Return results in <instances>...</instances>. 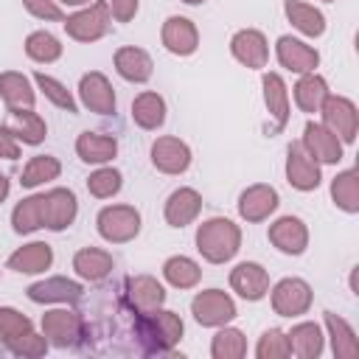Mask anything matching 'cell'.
I'll use <instances>...</instances> for the list:
<instances>
[{
	"mask_svg": "<svg viewBox=\"0 0 359 359\" xmlns=\"http://www.w3.org/2000/svg\"><path fill=\"white\" fill-rule=\"evenodd\" d=\"M135 334L140 339V345L149 353H165L171 351L180 337H182V320L174 311L165 309H154V311H143L135 320Z\"/></svg>",
	"mask_w": 359,
	"mask_h": 359,
	"instance_id": "obj_1",
	"label": "cell"
},
{
	"mask_svg": "<svg viewBox=\"0 0 359 359\" xmlns=\"http://www.w3.org/2000/svg\"><path fill=\"white\" fill-rule=\"evenodd\" d=\"M238 247H241V230L230 219L213 216V219L202 222L199 230H196V250L210 264L230 261L238 252Z\"/></svg>",
	"mask_w": 359,
	"mask_h": 359,
	"instance_id": "obj_2",
	"label": "cell"
},
{
	"mask_svg": "<svg viewBox=\"0 0 359 359\" xmlns=\"http://www.w3.org/2000/svg\"><path fill=\"white\" fill-rule=\"evenodd\" d=\"M65 31L76 42H95L109 31V3L107 0H93L87 8L70 14L62 20Z\"/></svg>",
	"mask_w": 359,
	"mask_h": 359,
	"instance_id": "obj_3",
	"label": "cell"
},
{
	"mask_svg": "<svg viewBox=\"0 0 359 359\" xmlns=\"http://www.w3.org/2000/svg\"><path fill=\"white\" fill-rule=\"evenodd\" d=\"M191 314L199 325L219 328V325H227L236 317V303L222 289H205L191 300Z\"/></svg>",
	"mask_w": 359,
	"mask_h": 359,
	"instance_id": "obj_4",
	"label": "cell"
},
{
	"mask_svg": "<svg viewBox=\"0 0 359 359\" xmlns=\"http://www.w3.org/2000/svg\"><path fill=\"white\" fill-rule=\"evenodd\" d=\"M98 233L112 244H126L140 233V213L132 205H109L98 213Z\"/></svg>",
	"mask_w": 359,
	"mask_h": 359,
	"instance_id": "obj_5",
	"label": "cell"
},
{
	"mask_svg": "<svg viewBox=\"0 0 359 359\" xmlns=\"http://www.w3.org/2000/svg\"><path fill=\"white\" fill-rule=\"evenodd\" d=\"M323 126L331 129L342 143H353L356 140V132H359V112L353 107V101L342 98V95H325L323 107Z\"/></svg>",
	"mask_w": 359,
	"mask_h": 359,
	"instance_id": "obj_6",
	"label": "cell"
},
{
	"mask_svg": "<svg viewBox=\"0 0 359 359\" xmlns=\"http://www.w3.org/2000/svg\"><path fill=\"white\" fill-rule=\"evenodd\" d=\"M42 334H45L48 345L73 348L81 339V334H84V323H81V317L76 311L53 309V311L42 314Z\"/></svg>",
	"mask_w": 359,
	"mask_h": 359,
	"instance_id": "obj_7",
	"label": "cell"
},
{
	"mask_svg": "<svg viewBox=\"0 0 359 359\" xmlns=\"http://www.w3.org/2000/svg\"><path fill=\"white\" fill-rule=\"evenodd\" d=\"M311 286L300 278H283L272 289V309L280 317H300L311 306Z\"/></svg>",
	"mask_w": 359,
	"mask_h": 359,
	"instance_id": "obj_8",
	"label": "cell"
},
{
	"mask_svg": "<svg viewBox=\"0 0 359 359\" xmlns=\"http://www.w3.org/2000/svg\"><path fill=\"white\" fill-rule=\"evenodd\" d=\"M286 180L292 188L297 191H314L320 185V163L300 146V143H292L289 146V154H286Z\"/></svg>",
	"mask_w": 359,
	"mask_h": 359,
	"instance_id": "obj_9",
	"label": "cell"
},
{
	"mask_svg": "<svg viewBox=\"0 0 359 359\" xmlns=\"http://www.w3.org/2000/svg\"><path fill=\"white\" fill-rule=\"evenodd\" d=\"M79 98L81 104L95 112V115H112L115 112V93H112V84L107 81L104 73L93 70V73H84L81 81H79Z\"/></svg>",
	"mask_w": 359,
	"mask_h": 359,
	"instance_id": "obj_10",
	"label": "cell"
},
{
	"mask_svg": "<svg viewBox=\"0 0 359 359\" xmlns=\"http://www.w3.org/2000/svg\"><path fill=\"white\" fill-rule=\"evenodd\" d=\"M151 163L163 174H182L191 165V149L180 137H171V135L157 137L151 143Z\"/></svg>",
	"mask_w": 359,
	"mask_h": 359,
	"instance_id": "obj_11",
	"label": "cell"
},
{
	"mask_svg": "<svg viewBox=\"0 0 359 359\" xmlns=\"http://www.w3.org/2000/svg\"><path fill=\"white\" fill-rule=\"evenodd\" d=\"M317 163H339L342 160V140L325 129L323 123L309 121L303 129V143H300Z\"/></svg>",
	"mask_w": 359,
	"mask_h": 359,
	"instance_id": "obj_12",
	"label": "cell"
},
{
	"mask_svg": "<svg viewBox=\"0 0 359 359\" xmlns=\"http://www.w3.org/2000/svg\"><path fill=\"white\" fill-rule=\"evenodd\" d=\"M42 208H45V227L48 230H65L73 224L79 213L76 194L70 188H53L42 194Z\"/></svg>",
	"mask_w": 359,
	"mask_h": 359,
	"instance_id": "obj_13",
	"label": "cell"
},
{
	"mask_svg": "<svg viewBox=\"0 0 359 359\" xmlns=\"http://www.w3.org/2000/svg\"><path fill=\"white\" fill-rule=\"evenodd\" d=\"M230 286H233V292H236L238 297L255 303V300H261V297L269 292V275H266V269H264L261 264L244 261V264H238V266L230 272Z\"/></svg>",
	"mask_w": 359,
	"mask_h": 359,
	"instance_id": "obj_14",
	"label": "cell"
},
{
	"mask_svg": "<svg viewBox=\"0 0 359 359\" xmlns=\"http://www.w3.org/2000/svg\"><path fill=\"white\" fill-rule=\"evenodd\" d=\"M230 50H233V56H236L244 67H252V70L266 67V59H269L266 36H264L261 31H255V28L238 31V34L230 39Z\"/></svg>",
	"mask_w": 359,
	"mask_h": 359,
	"instance_id": "obj_15",
	"label": "cell"
},
{
	"mask_svg": "<svg viewBox=\"0 0 359 359\" xmlns=\"http://www.w3.org/2000/svg\"><path fill=\"white\" fill-rule=\"evenodd\" d=\"M126 300L135 309V314L154 311V309H160L165 303V289L151 275H135V278L126 280Z\"/></svg>",
	"mask_w": 359,
	"mask_h": 359,
	"instance_id": "obj_16",
	"label": "cell"
},
{
	"mask_svg": "<svg viewBox=\"0 0 359 359\" xmlns=\"http://www.w3.org/2000/svg\"><path fill=\"white\" fill-rule=\"evenodd\" d=\"M163 45L174 56H191L199 48V31L188 17H168L163 22Z\"/></svg>",
	"mask_w": 359,
	"mask_h": 359,
	"instance_id": "obj_17",
	"label": "cell"
},
{
	"mask_svg": "<svg viewBox=\"0 0 359 359\" xmlns=\"http://www.w3.org/2000/svg\"><path fill=\"white\" fill-rule=\"evenodd\" d=\"M275 50H278V62L286 70L300 73V76L303 73H314V67L320 65V53L311 45H306V42H300L294 36H280Z\"/></svg>",
	"mask_w": 359,
	"mask_h": 359,
	"instance_id": "obj_18",
	"label": "cell"
},
{
	"mask_svg": "<svg viewBox=\"0 0 359 359\" xmlns=\"http://www.w3.org/2000/svg\"><path fill=\"white\" fill-rule=\"evenodd\" d=\"M278 210V191L272 185H250L238 196V213L247 222H264Z\"/></svg>",
	"mask_w": 359,
	"mask_h": 359,
	"instance_id": "obj_19",
	"label": "cell"
},
{
	"mask_svg": "<svg viewBox=\"0 0 359 359\" xmlns=\"http://www.w3.org/2000/svg\"><path fill=\"white\" fill-rule=\"evenodd\" d=\"M269 241L286 255H300L309 247V230L297 216H283L269 224Z\"/></svg>",
	"mask_w": 359,
	"mask_h": 359,
	"instance_id": "obj_20",
	"label": "cell"
},
{
	"mask_svg": "<svg viewBox=\"0 0 359 359\" xmlns=\"http://www.w3.org/2000/svg\"><path fill=\"white\" fill-rule=\"evenodd\" d=\"M81 283L70 278H45L28 286V297L34 303H76L81 297Z\"/></svg>",
	"mask_w": 359,
	"mask_h": 359,
	"instance_id": "obj_21",
	"label": "cell"
},
{
	"mask_svg": "<svg viewBox=\"0 0 359 359\" xmlns=\"http://www.w3.org/2000/svg\"><path fill=\"white\" fill-rule=\"evenodd\" d=\"M202 210V196L194 188H177L165 199V222L171 227H185L191 224Z\"/></svg>",
	"mask_w": 359,
	"mask_h": 359,
	"instance_id": "obj_22",
	"label": "cell"
},
{
	"mask_svg": "<svg viewBox=\"0 0 359 359\" xmlns=\"http://www.w3.org/2000/svg\"><path fill=\"white\" fill-rule=\"evenodd\" d=\"M50 264H53V250L45 241H31V244H25L8 255V269L25 272V275L45 272Z\"/></svg>",
	"mask_w": 359,
	"mask_h": 359,
	"instance_id": "obj_23",
	"label": "cell"
},
{
	"mask_svg": "<svg viewBox=\"0 0 359 359\" xmlns=\"http://www.w3.org/2000/svg\"><path fill=\"white\" fill-rule=\"evenodd\" d=\"M115 70L121 73V79L135 81V84H143V81L151 79L154 65H151V56H149L143 48L129 45V48H121V50L115 53Z\"/></svg>",
	"mask_w": 359,
	"mask_h": 359,
	"instance_id": "obj_24",
	"label": "cell"
},
{
	"mask_svg": "<svg viewBox=\"0 0 359 359\" xmlns=\"http://www.w3.org/2000/svg\"><path fill=\"white\" fill-rule=\"evenodd\" d=\"M261 84H264L266 109L275 118V129L272 132H280L289 123V90H286V84H283V79L278 73H264Z\"/></svg>",
	"mask_w": 359,
	"mask_h": 359,
	"instance_id": "obj_25",
	"label": "cell"
},
{
	"mask_svg": "<svg viewBox=\"0 0 359 359\" xmlns=\"http://www.w3.org/2000/svg\"><path fill=\"white\" fill-rule=\"evenodd\" d=\"M76 154L84 163L101 165V163H109L118 154V140L109 137V135H98V132H81L79 140H76Z\"/></svg>",
	"mask_w": 359,
	"mask_h": 359,
	"instance_id": "obj_26",
	"label": "cell"
},
{
	"mask_svg": "<svg viewBox=\"0 0 359 359\" xmlns=\"http://www.w3.org/2000/svg\"><path fill=\"white\" fill-rule=\"evenodd\" d=\"M112 266H115V261H112V255L109 252H104V250H98V247H84V250H79L76 255H73V269H76V275L79 278H84V280H104L109 272H112Z\"/></svg>",
	"mask_w": 359,
	"mask_h": 359,
	"instance_id": "obj_27",
	"label": "cell"
},
{
	"mask_svg": "<svg viewBox=\"0 0 359 359\" xmlns=\"http://www.w3.org/2000/svg\"><path fill=\"white\" fill-rule=\"evenodd\" d=\"M0 98L6 101L8 109H25V107H34L36 93H34L28 76L8 70V73H0Z\"/></svg>",
	"mask_w": 359,
	"mask_h": 359,
	"instance_id": "obj_28",
	"label": "cell"
},
{
	"mask_svg": "<svg viewBox=\"0 0 359 359\" xmlns=\"http://www.w3.org/2000/svg\"><path fill=\"white\" fill-rule=\"evenodd\" d=\"M286 337H289L292 353H297L300 359H314V356L323 353L325 337H323V331H320L317 323H297Z\"/></svg>",
	"mask_w": 359,
	"mask_h": 359,
	"instance_id": "obj_29",
	"label": "cell"
},
{
	"mask_svg": "<svg viewBox=\"0 0 359 359\" xmlns=\"http://www.w3.org/2000/svg\"><path fill=\"white\" fill-rule=\"evenodd\" d=\"M283 11H286L289 22H292L300 34H306V36H323V31H325V17H323L320 8L309 6V3H300V0H286Z\"/></svg>",
	"mask_w": 359,
	"mask_h": 359,
	"instance_id": "obj_30",
	"label": "cell"
},
{
	"mask_svg": "<svg viewBox=\"0 0 359 359\" xmlns=\"http://www.w3.org/2000/svg\"><path fill=\"white\" fill-rule=\"evenodd\" d=\"M132 121L140 129H160L165 123V101L157 93H140L132 101Z\"/></svg>",
	"mask_w": 359,
	"mask_h": 359,
	"instance_id": "obj_31",
	"label": "cell"
},
{
	"mask_svg": "<svg viewBox=\"0 0 359 359\" xmlns=\"http://www.w3.org/2000/svg\"><path fill=\"white\" fill-rule=\"evenodd\" d=\"M11 112V135L17 137V140H22L25 146H36V143H42L45 140V135H48V126H45V121L31 109V107H25V109H8Z\"/></svg>",
	"mask_w": 359,
	"mask_h": 359,
	"instance_id": "obj_32",
	"label": "cell"
},
{
	"mask_svg": "<svg viewBox=\"0 0 359 359\" xmlns=\"http://www.w3.org/2000/svg\"><path fill=\"white\" fill-rule=\"evenodd\" d=\"M325 328H328V337H331V348H334V356L337 359H353L359 353V342H356V334L353 328L334 311H325Z\"/></svg>",
	"mask_w": 359,
	"mask_h": 359,
	"instance_id": "obj_33",
	"label": "cell"
},
{
	"mask_svg": "<svg viewBox=\"0 0 359 359\" xmlns=\"http://www.w3.org/2000/svg\"><path fill=\"white\" fill-rule=\"evenodd\" d=\"M325 95H328V84L317 73H303L300 81L294 84V101L303 112H320Z\"/></svg>",
	"mask_w": 359,
	"mask_h": 359,
	"instance_id": "obj_34",
	"label": "cell"
},
{
	"mask_svg": "<svg viewBox=\"0 0 359 359\" xmlns=\"http://www.w3.org/2000/svg\"><path fill=\"white\" fill-rule=\"evenodd\" d=\"M11 227L14 233H34L45 227V208H42V194L20 199L17 208L11 210Z\"/></svg>",
	"mask_w": 359,
	"mask_h": 359,
	"instance_id": "obj_35",
	"label": "cell"
},
{
	"mask_svg": "<svg viewBox=\"0 0 359 359\" xmlns=\"http://www.w3.org/2000/svg\"><path fill=\"white\" fill-rule=\"evenodd\" d=\"M163 278L177 286V289H194L202 278V269L194 258H185V255H174L163 264Z\"/></svg>",
	"mask_w": 359,
	"mask_h": 359,
	"instance_id": "obj_36",
	"label": "cell"
},
{
	"mask_svg": "<svg viewBox=\"0 0 359 359\" xmlns=\"http://www.w3.org/2000/svg\"><path fill=\"white\" fill-rule=\"evenodd\" d=\"M331 199L345 213H356L359 210V177H356L353 168L334 177V182H331Z\"/></svg>",
	"mask_w": 359,
	"mask_h": 359,
	"instance_id": "obj_37",
	"label": "cell"
},
{
	"mask_svg": "<svg viewBox=\"0 0 359 359\" xmlns=\"http://www.w3.org/2000/svg\"><path fill=\"white\" fill-rule=\"evenodd\" d=\"M59 171H62V163H59L56 157H50V154H36V157H31L28 165L22 168V180H20V182H22L25 188H36V185H42V182L56 180Z\"/></svg>",
	"mask_w": 359,
	"mask_h": 359,
	"instance_id": "obj_38",
	"label": "cell"
},
{
	"mask_svg": "<svg viewBox=\"0 0 359 359\" xmlns=\"http://www.w3.org/2000/svg\"><path fill=\"white\" fill-rule=\"evenodd\" d=\"M25 53H28L34 62H39V65H50V62H56V59L62 56V45H59V39H56L53 34H48V31H34V34H28V39H25Z\"/></svg>",
	"mask_w": 359,
	"mask_h": 359,
	"instance_id": "obj_39",
	"label": "cell"
},
{
	"mask_svg": "<svg viewBox=\"0 0 359 359\" xmlns=\"http://www.w3.org/2000/svg\"><path fill=\"white\" fill-rule=\"evenodd\" d=\"M213 359H241L247 353V339L238 328H222L210 342Z\"/></svg>",
	"mask_w": 359,
	"mask_h": 359,
	"instance_id": "obj_40",
	"label": "cell"
},
{
	"mask_svg": "<svg viewBox=\"0 0 359 359\" xmlns=\"http://www.w3.org/2000/svg\"><path fill=\"white\" fill-rule=\"evenodd\" d=\"M34 81H36V87L45 93V98H48L50 104H56L59 109H67V112H76V109H79V104H76V98L70 95V90H67L62 81H56L53 76L36 73Z\"/></svg>",
	"mask_w": 359,
	"mask_h": 359,
	"instance_id": "obj_41",
	"label": "cell"
},
{
	"mask_svg": "<svg viewBox=\"0 0 359 359\" xmlns=\"http://www.w3.org/2000/svg\"><path fill=\"white\" fill-rule=\"evenodd\" d=\"M123 177H121V171L118 168H98V171H93L90 177H87V191L95 196V199H109V196H115L118 191H121V182Z\"/></svg>",
	"mask_w": 359,
	"mask_h": 359,
	"instance_id": "obj_42",
	"label": "cell"
},
{
	"mask_svg": "<svg viewBox=\"0 0 359 359\" xmlns=\"http://www.w3.org/2000/svg\"><path fill=\"white\" fill-rule=\"evenodd\" d=\"M255 353H258V359H283V356L292 353L289 337L283 331H278V328H269V331L261 334V339L255 345Z\"/></svg>",
	"mask_w": 359,
	"mask_h": 359,
	"instance_id": "obj_43",
	"label": "cell"
},
{
	"mask_svg": "<svg viewBox=\"0 0 359 359\" xmlns=\"http://www.w3.org/2000/svg\"><path fill=\"white\" fill-rule=\"evenodd\" d=\"M28 331H34V325H31V320L22 311L0 306V337L3 339H14V337H22Z\"/></svg>",
	"mask_w": 359,
	"mask_h": 359,
	"instance_id": "obj_44",
	"label": "cell"
},
{
	"mask_svg": "<svg viewBox=\"0 0 359 359\" xmlns=\"http://www.w3.org/2000/svg\"><path fill=\"white\" fill-rule=\"evenodd\" d=\"M6 348H8L11 353H17V356H42V353L48 351V339H45V334L28 331V334H22V337L6 339Z\"/></svg>",
	"mask_w": 359,
	"mask_h": 359,
	"instance_id": "obj_45",
	"label": "cell"
},
{
	"mask_svg": "<svg viewBox=\"0 0 359 359\" xmlns=\"http://www.w3.org/2000/svg\"><path fill=\"white\" fill-rule=\"evenodd\" d=\"M22 6H25L34 17H39V20H65V14H62V8L56 6V0H22Z\"/></svg>",
	"mask_w": 359,
	"mask_h": 359,
	"instance_id": "obj_46",
	"label": "cell"
},
{
	"mask_svg": "<svg viewBox=\"0 0 359 359\" xmlns=\"http://www.w3.org/2000/svg\"><path fill=\"white\" fill-rule=\"evenodd\" d=\"M109 11L118 22H129L137 14V0H109Z\"/></svg>",
	"mask_w": 359,
	"mask_h": 359,
	"instance_id": "obj_47",
	"label": "cell"
},
{
	"mask_svg": "<svg viewBox=\"0 0 359 359\" xmlns=\"http://www.w3.org/2000/svg\"><path fill=\"white\" fill-rule=\"evenodd\" d=\"M0 157H6V160H17V157H20L17 137L11 135L8 126H0Z\"/></svg>",
	"mask_w": 359,
	"mask_h": 359,
	"instance_id": "obj_48",
	"label": "cell"
},
{
	"mask_svg": "<svg viewBox=\"0 0 359 359\" xmlns=\"http://www.w3.org/2000/svg\"><path fill=\"white\" fill-rule=\"evenodd\" d=\"M8 196V177L6 174H0V202Z\"/></svg>",
	"mask_w": 359,
	"mask_h": 359,
	"instance_id": "obj_49",
	"label": "cell"
},
{
	"mask_svg": "<svg viewBox=\"0 0 359 359\" xmlns=\"http://www.w3.org/2000/svg\"><path fill=\"white\" fill-rule=\"evenodd\" d=\"M59 3H65V6H84V3H90V0H59Z\"/></svg>",
	"mask_w": 359,
	"mask_h": 359,
	"instance_id": "obj_50",
	"label": "cell"
},
{
	"mask_svg": "<svg viewBox=\"0 0 359 359\" xmlns=\"http://www.w3.org/2000/svg\"><path fill=\"white\" fill-rule=\"evenodd\" d=\"M182 3H188V6H199V3H205V0H182Z\"/></svg>",
	"mask_w": 359,
	"mask_h": 359,
	"instance_id": "obj_51",
	"label": "cell"
},
{
	"mask_svg": "<svg viewBox=\"0 0 359 359\" xmlns=\"http://www.w3.org/2000/svg\"><path fill=\"white\" fill-rule=\"evenodd\" d=\"M325 3H328V0H325Z\"/></svg>",
	"mask_w": 359,
	"mask_h": 359,
	"instance_id": "obj_52",
	"label": "cell"
}]
</instances>
